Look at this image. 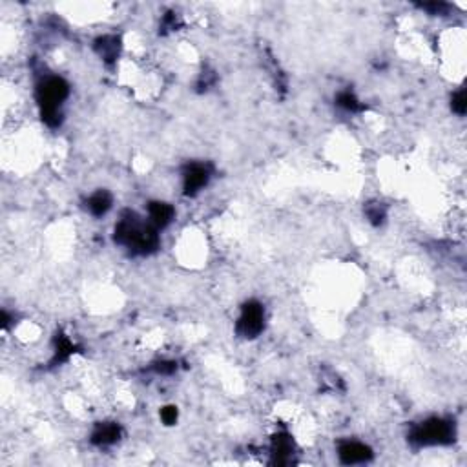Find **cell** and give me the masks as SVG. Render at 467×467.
Segmentation results:
<instances>
[{
  "label": "cell",
  "mask_w": 467,
  "mask_h": 467,
  "mask_svg": "<svg viewBox=\"0 0 467 467\" xmlns=\"http://www.w3.org/2000/svg\"><path fill=\"white\" fill-rule=\"evenodd\" d=\"M152 371L158 372V374H163V376H168V374H173V372L178 371V363L175 361H155L152 365Z\"/></svg>",
  "instance_id": "e0dca14e"
},
{
  "label": "cell",
  "mask_w": 467,
  "mask_h": 467,
  "mask_svg": "<svg viewBox=\"0 0 467 467\" xmlns=\"http://www.w3.org/2000/svg\"><path fill=\"white\" fill-rule=\"evenodd\" d=\"M270 455H272V464L285 466V464L292 462V455H294V442L287 432H280L272 438L270 444Z\"/></svg>",
  "instance_id": "52a82bcc"
},
{
  "label": "cell",
  "mask_w": 467,
  "mask_h": 467,
  "mask_svg": "<svg viewBox=\"0 0 467 467\" xmlns=\"http://www.w3.org/2000/svg\"><path fill=\"white\" fill-rule=\"evenodd\" d=\"M121 426L115 421H101L97 423L92 432V444L97 447L113 446L121 440Z\"/></svg>",
  "instance_id": "ba28073f"
},
{
  "label": "cell",
  "mask_w": 467,
  "mask_h": 467,
  "mask_svg": "<svg viewBox=\"0 0 467 467\" xmlns=\"http://www.w3.org/2000/svg\"><path fill=\"white\" fill-rule=\"evenodd\" d=\"M265 329V309L256 300H250L241 307V314L236 323V330L241 338L252 340L258 338Z\"/></svg>",
  "instance_id": "277c9868"
},
{
  "label": "cell",
  "mask_w": 467,
  "mask_h": 467,
  "mask_svg": "<svg viewBox=\"0 0 467 467\" xmlns=\"http://www.w3.org/2000/svg\"><path fill=\"white\" fill-rule=\"evenodd\" d=\"M212 172L210 168L203 163L188 164L183 170V190L184 196H196L209 184Z\"/></svg>",
  "instance_id": "5b68a950"
},
{
  "label": "cell",
  "mask_w": 467,
  "mask_h": 467,
  "mask_svg": "<svg viewBox=\"0 0 467 467\" xmlns=\"http://www.w3.org/2000/svg\"><path fill=\"white\" fill-rule=\"evenodd\" d=\"M159 230L150 221H142L135 212H124L117 221L113 239L133 254L148 256L159 247Z\"/></svg>",
  "instance_id": "6da1fadb"
},
{
  "label": "cell",
  "mask_w": 467,
  "mask_h": 467,
  "mask_svg": "<svg viewBox=\"0 0 467 467\" xmlns=\"http://www.w3.org/2000/svg\"><path fill=\"white\" fill-rule=\"evenodd\" d=\"M338 457L340 462L345 466H356V464H367L372 460V449L369 446L356 440L341 442L338 447Z\"/></svg>",
  "instance_id": "8992f818"
},
{
  "label": "cell",
  "mask_w": 467,
  "mask_h": 467,
  "mask_svg": "<svg viewBox=\"0 0 467 467\" xmlns=\"http://www.w3.org/2000/svg\"><path fill=\"white\" fill-rule=\"evenodd\" d=\"M336 104H338L340 108H343L345 112H350V113H356V112H360V110H363V104L358 101V97H356L352 92L338 93V97H336Z\"/></svg>",
  "instance_id": "4fadbf2b"
},
{
  "label": "cell",
  "mask_w": 467,
  "mask_h": 467,
  "mask_svg": "<svg viewBox=\"0 0 467 467\" xmlns=\"http://www.w3.org/2000/svg\"><path fill=\"white\" fill-rule=\"evenodd\" d=\"M455 435H457L455 432V421L435 417L418 423L411 431L409 440L421 447L447 446L455 440Z\"/></svg>",
  "instance_id": "3957f363"
},
{
  "label": "cell",
  "mask_w": 467,
  "mask_h": 467,
  "mask_svg": "<svg viewBox=\"0 0 467 467\" xmlns=\"http://www.w3.org/2000/svg\"><path fill=\"white\" fill-rule=\"evenodd\" d=\"M73 352H75V345L71 343L70 338L64 334H57L55 341H53V363L68 361Z\"/></svg>",
  "instance_id": "7c38bea8"
},
{
  "label": "cell",
  "mask_w": 467,
  "mask_h": 467,
  "mask_svg": "<svg viewBox=\"0 0 467 467\" xmlns=\"http://www.w3.org/2000/svg\"><path fill=\"white\" fill-rule=\"evenodd\" d=\"M365 216H367V219H369V221H371L372 225H376V227H380L381 223H383V221H385V209H383V207H381V204H378V203H369L365 207Z\"/></svg>",
  "instance_id": "5bb4252c"
},
{
  "label": "cell",
  "mask_w": 467,
  "mask_h": 467,
  "mask_svg": "<svg viewBox=\"0 0 467 467\" xmlns=\"http://www.w3.org/2000/svg\"><path fill=\"white\" fill-rule=\"evenodd\" d=\"M421 10L429 11V13H432V15H442V13H446L447 11V4H444V2H431V4H420Z\"/></svg>",
  "instance_id": "ac0fdd59"
},
{
  "label": "cell",
  "mask_w": 467,
  "mask_h": 467,
  "mask_svg": "<svg viewBox=\"0 0 467 467\" xmlns=\"http://www.w3.org/2000/svg\"><path fill=\"white\" fill-rule=\"evenodd\" d=\"M95 51L102 61L112 64V62L117 61L119 53H121V39L117 35L99 37L95 41Z\"/></svg>",
  "instance_id": "30bf717a"
},
{
  "label": "cell",
  "mask_w": 467,
  "mask_h": 467,
  "mask_svg": "<svg viewBox=\"0 0 467 467\" xmlns=\"http://www.w3.org/2000/svg\"><path fill=\"white\" fill-rule=\"evenodd\" d=\"M159 417L164 426H175L179 420V409L175 406H164L159 412Z\"/></svg>",
  "instance_id": "9a60e30c"
},
{
  "label": "cell",
  "mask_w": 467,
  "mask_h": 467,
  "mask_svg": "<svg viewBox=\"0 0 467 467\" xmlns=\"http://www.w3.org/2000/svg\"><path fill=\"white\" fill-rule=\"evenodd\" d=\"M173 216H175V210L170 203H164V201H152L148 204V221L155 227L158 230L166 229L168 225L173 221Z\"/></svg>",
  "instance_id": "9c48e42d"
},
{
  "label": "cell",
  "mask_w": 467,
  "mask_h": 467,
  "mask_svg": "<svg viewBox=\"0 0 467 467\" xmlns=\"http://www.w3.org/2000/svg\"><path fill=\"white\" fill-rule=\"evenodd\" d=\"M113 204L112 193L106 192V190H97L95 193H92L86 201L88 212L95 216V218H101V216H106L110 212Z\"/></svg>",
  "instance_id": "8fae6325"
},
{
  "label": "cell",
  "mask_w": 467,
  "mask_h": 467,
  "mask_svg": "<svg viewBox=\"0 0 467 467\" xmlns=\"http://www.w3.org/2000/svg\"><path fill=\"white\" fill-rule=\"evenodd\" d=\"M451 108L452 112L458 113V115H464L467 110V101H466V92L464 90H458L451 99Z\"/></svg>",
  "instance_id": "2e32d148"
},
{
  "label": "cell",
  "mask_w": 467,
  "mask_h": 467,
  "mask_svg": "<svg viewBox=\"0 0 467 467\" xmlns=\"http://www.w3.org/2000/svg\"><path fill=\"white\" fill-rule=\"evenodd\" d=\"M70 95V84L62 77L48 75L37 86V104L41 110L42 121L50 128L61 126V108Z\"/></svg>",
  "instance_id": "7a4b0ae2"
}]
</instances>
